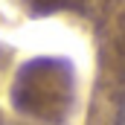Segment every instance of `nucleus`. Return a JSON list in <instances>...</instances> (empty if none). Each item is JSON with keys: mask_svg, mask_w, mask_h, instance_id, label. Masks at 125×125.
<instances>
[]
</instances>
